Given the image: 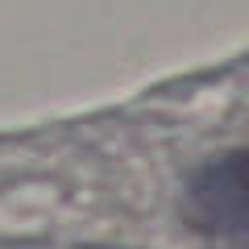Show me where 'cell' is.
<instances>
[{
    "label": "cell",
    "mask_w": 249,
    "mask_h": 249,
    "mask_svg": "<svg viewBox=\"0 0 249 249\" xmlns=\"http://www.w3.org/2000/svg\"><path fill=\"white\" fill-rule=\"evenodd\" d=\"M183 220L204 237H249V145L199 162L183 187Z\"/></svg>",
    "instance_id": "1"
}]
</instances>
